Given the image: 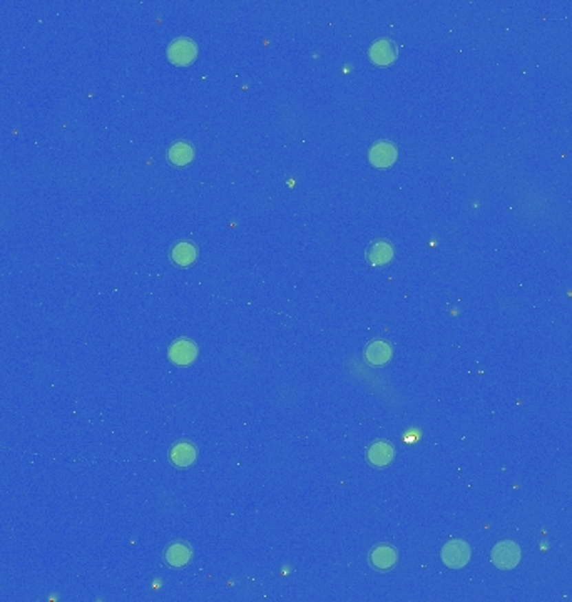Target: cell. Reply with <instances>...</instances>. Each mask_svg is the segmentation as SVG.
Listing matches in <instances>:
<instances>
[{"instance_id": "6da1fadb", "label": "cell", "mask_w": 572, "mask_h": 602, "mask_svg": "<svg viewBox=\"0 0 572 602\" xmlns=\"http://www.w3.org/2000/svg\"><path fill=\"white\" fill-rule=\"evenodd\" d=\"M494 565L500 570L516 569L520 562V547L513 541H502L494 546L492 554Z\"/></svg>"}, {"instance_id": "7a4b0ae2", "label": "cell", "mask_w": 572, "mask_h": 602, "mask_svg": "<svg viewBox=\"0 0 572 602\" xmlns=\"http://www.w3.org/2000/svg\"><path fill=\"white\" fill-rule=\"evenodd\" d=\"M441 557L449 569H464L470 561V547L465 541H450L442 547Z\"/></svg>"}, {"instance_id": "3957f363", "label": "cell", "mask_w": 572, "mask_h": 602, "mask_svg": "<svg viewBox=\"0 0 572 602\" xmlns=\"http://www.w3.org/2000/svg\"><path fill=\"white\" fill-rule=\"evenodd\" d=\"M198 56V47L189 39H178L167 47V59L176 65H188Z\"/></svg>"}, {"instance_id": "277c9868", "label": "cell", "mask_w": 572, "mask_h": 602, "mask_svg": "<svg viewBox=\"0 0 572 602\" xmlns=\"http://www.w3.org/2000/svg\"><path fill=\"white\" fill-rule=\"evenodd\" d=\"M367 459L373 467L383 468L390 465L395 459V447L387 440L373 442L367 450Z\"/></svg>"}, {"instance_id": "5b68a950", "label": "cell", "mask_w": 572, "mask_h": 602, "mask_svg": "<svg viewBox=\"0 0 572 602\" xmlns=\"http://www.w3.org/2000/svg\"><path fill=\"white\" fill-rule=\"evenodd\" d=\"M198 357L196 343L191 340H176L169 348V358L174 365H191Z\"/></svg>"}, {"instance_id": "8992f818", "label": "cell", "mask_w": 572, "mask_h": 602, "mask_svg": "<svg viewBox=\"0 0 572 602\" xmlns=\"http://www.w3.org/2000/svg\"><path fill=\"white\" fill-rule=\"evenodd\" d=\"M394 357V348L385 340H373L365 348V360L373 366L387 365Z\"/></svg>"}, {"instance_id": "52a82bcc", "label": "cell", "mask_w": 572, "mask_h": 602, "mask_svg": "<svg viewBox=\"0 0 572 602\" xmlns=\"http://www.w3.org/2000/svg\"><path fill=\"white\" fill-rule=\"evenodd\" d=\"M396 561H399V552L395 547L381 544L377 546L375 549L370 552V564L377 570H390L395 568Z\"/></svg>"}, {"instance_id": "ba28073f", "label": "cell", "mask_w": 572, "mask_h": 602, "mask_svg": "<svg viewBox=\"0 0 572 602\" xmlns=\"http://www.w3.org/2000/svg\"><path fill=\"white\" fill-rule=\"evenodd\" d=\"M169 459L174 467H179V468L189 467V465H193L198 459L196 447H194L193 444H189V442H178V444L173 445V448H171Z\"/></svg>"}, {"instance_id": "9c48e42d", "label": "cell", "mask_w": 572, "mask_h": 602, "mask_svg": "<svg viewBox=\"0 0 572 602\" xmlns=\"http://www.w3.org/2000/svg\"><path fill=\"white\" fill-rule=\"evenodd\" d=\"M191 557H193V550H191V547L186 542H173L165 552L167 565H171L174 569H181L184 565H188Z\"/></svg>"}, {"instance_id": "30bf717a", "label": "cell", "mask_w": 572, "mask_h": 602, "mask_svg": "<svg viewBox=\"0 0 572 602\" xmlns=\"http://www.w3.org/2000/svg\"><path fill=\"white\" fill-rule=\"evenodd\" d=\"M370 161L377 167H390L396 161V147L390 143H377L370 149Z\"/></svg>"}, {"instance_id": "8fae6325", "label": "cell", "mask_w": 572, "mask_h": 602, "mask_svg": "<svg viewBox=\"0 0 572 602\" xmlns=\"http://www.w3.org/2000/svg\"><path fill=\"white\" fill-rule=\"evenodd\" d=\"M370 57H372V61L375 62L377 65L392 64L396 57L395 45L392 44L390 41H387V39L377 41L375 44L372 45V49H370Z\"/></svg>"}, {"instance_id": "7c38bea8", "label": "cell", "mask_w": 572, "mask_h": 602, "mask_svg": "<svg viewBox=\"0 0 572 602\" xmlns=\"http://www.w3.org/2000/svg\"><path fill=\"white\" fill-rule=\"evenodd\" d=\"M367 258L372 267H383V264L390 263L394 258V246L388 241H375L370 246Z\"/></svg>"}, {"instance_id": "4fadbf2b", "label": "cell", "mask_w": 572, "mask_h": 602, "mask_svg": "<svg viewBox=\"0 0 572 602\" xmlns=\"http://www.w3.org/2000/svg\"><path fill=\"white\" fill-rule=\"evenodd\" d=\"M171 258H173V261L178 264V267H189V264H193L194 261H196L198 249L196 246L189 243V241H181V243H178L173 248Z\"/></svg>"}, {"instance_id": "5bb4252c", "label": "cell", "mask_w": 572, "mask_h": 602, "mask_svg": "<svg viewBox=\"0 0 572 602\" xmlns=\"http://www.w3.org/2000/svg\"><path fill=\"white\" fill-rule=\"evenodd\" d=\"M167 158H169V161L174 166H184V164L193 161L194 149L188 143H176L171 146L169 152H167Z\"/></svg>"}]
</instances>
